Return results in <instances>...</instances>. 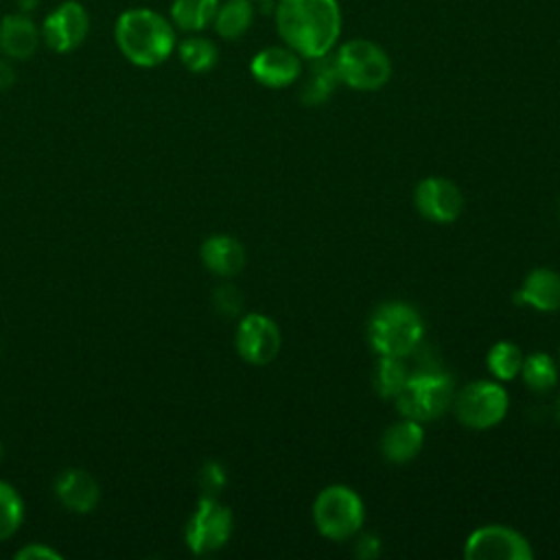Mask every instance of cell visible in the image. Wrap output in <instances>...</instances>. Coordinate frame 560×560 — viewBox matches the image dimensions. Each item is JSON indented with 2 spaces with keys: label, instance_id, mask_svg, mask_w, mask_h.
Masks as SVG:
<instances>
[{
  "label": "cell",
  "instance_id": "cell-1",
  "mask_svg": "<svg viewBox=\"0 0 560 560\" xmlns=\"http://www.w3.org/2000/svg\"><path fill=\"white\" fill-rule=\"evenodd\" d=\"M276 26L291 50L317 59L328 55L339 39L341 9L337 0H280Z\"/></svg>",
  "mask_w": 560,
  "mask_h": 560
},
{
  "label": "cell",
  "instance_id": "cell-2",
  "mask_svg": "<svg viewBox=\"0 0 560 560\" xmlns=\"http://www.w3.org/2000/svg\"><path fill=\"white\" fill-rule=\"evenodd\" d=\"M114 37L120 52L140 68L162 63L175 48V31L166 18L151 9H129L118 15Z\"/></svg>",
  "mask_w": 560,
  "mask_h": 560
},
{
  "label": "cell",
  "instance_id": "cell-3",
  "mask_svg": "<svg viewBox=\"0 0 560 560\" xmlns=\"http://www.w3.org/2000/svg\"><path fill=\"white\" fill-rule=\"evenodd\" d=\"M424 335V322L420 313L405 302L381 304L368 324V339L378 357L411 354Z\"/></svg>",
  "mask_w": 560,
  "mask_h": 560
},
{
  "label": "cell",
  "instance_id": "cell-4",
  "mask_svg": "<svg viewBox=\"0 0 560 560\" xmlns=\"http://www.w3.org/2000/svg\"><path fill=\"white\" fill-rule=\"evenodd\" d=\"M339 79L352 90L372 92L383 88L392 77V61L387 52L370 39H350L337 55Z\"/></svg>",
  "mask_w": 560,
  "mask_h": 560
},
{
  "label": "cell",
  "instance_id": "cell-5",
  "mask_svg": "<svg viewBox=\"0 0 560 560\" xmlns=\"http://www.w3.org/2000/svg\"><path fill=\"white\" fill-rule=\"evenodd\" d=\"M361 497L341 483L324 488L313 503V521L322 536L330 540H346L354 536L363 525Z\"/></svg>",
  "mask_w": 560,
  "mask_h": 560
},
{
  "label": "cell",
  "instance_id": "cell-6",
  "mask_svg": "<svg viewBox=\"0 0 560 560\" xmlns=\"http://www.w3.org/2000/svg\"><path fill=\"white\" fill-rule=\"evenodd\" d=\"M396 407L405 418L427 422L440 418L453 402V383L446 374L420 372L409 374L400 392L394 396Z\"/></svg>",
  "mask_w": 560,
  "mask_h": 560
},
{
  "label": "cell",
  "instance_id": "cell-7",
  "mask_svg": "<svg viewBox=\"0 0 560 560\" xmlns=\"http://www.w3.org/2000/svg\"><path fill=\"white\" fill-rule=\"evenodd\" d=\"M508 392L492 381H475L453 398L457 420L470 429H490L499 424L508 413Z\"/></svg>",
  "mask_w": 560,
  "mask_h": 560
},
{
  "label": "cell",
  "instance_id": "cell-8",
  "mask_svg": "<svg viewBox=\"0 0 560 560\" xmlns=\"http://www.w3.org/2000/svg\"><path fill=\"white\" fill-rule=\"evenodd\" d=\"M232 512L214 497H201L186 523V545L192 553L206 556L219 551L232 536Z\"/></svg>",
  "mask_w": 560,
  "mask_h": 560
},
{
  "label": "cell",
  "instance_id": "cell-9",
  "mask_svg": "<svg viewBox=\"0 0 560 560\" xmlns=\"http://www.w3.org/2000/svg\"><path fill=\"white\" fill-rule=\"evenodd\" d=\"M534 556L529 542L512 527L486 525L475 529L464 547L468 560H529Z\"/></svg>",
  "mask_w": 560,
  "mask_h": 560
},
{
  "label": "cell",
  "instance_id": "cell-10",
  "mask_svg": "<svg viewBox=\"0 0 560 560\" xmlns=\"http://www.w3.org/2000/svg\"><path fill=\"white\" fill-rule=\"evenodd\" d=\"M88 28L90 18L83 4L77 0H66L46 15L42 35L48 48H52L55 52H70L83 44V39L88 37Z\"/></svg>",
  "mask_w": 560,
  "mask_h": 560
},
{
  "label": "cell",
  "instance_id": "cell-11",
  "mask_svg": "<svg viewBox=\"0 0 560 560\" xmlns=\"http://www.w3.org/2000/svg\"><path fill=\"white\" fill-rule=\"evenodd\" d=\"M236 350L252 365H267L280 350V330L273 319L249 313L238 322Z\"/></svg>",
  "mask_w": 560,
  "mask_h": 560
},
{
  "label": "cell",
  "instance_id": "cell-12",
  "mask_svg": "<svg viewBox=\"0 0 560 560\" xmlns=\"http://www.w3.org/2000/svg\"><path fill=\"white\" fill-rule=\"evenodd\" d=\"M416 208L433 223H451L464 210L462 190L444 177H427L416 186Z\"/></svg>",
  "mask_w": 560,
  "mask_h": 560
},
{
  "label": "cell",
  "instance_id": "cell-13",
  "mask_svg": "<svg viewBox=\"0 0 560 560\" xmlns=\"http://www.w3.org/2000/svg\"><path fill=\"white\" fill-rule=\"evenodd\" d=\"M249 70L258 83L267 88H284L302 74V61L289 46H271L254 55Z\"/></svg>",
  "mask_w": 560,
  "mask_h": 560
},
{
  "label": "cell",
  "instance_id": "cell-14",
  "mask_svg": "<svg viewBox=\"0 0 560 560\" xmlns=\"http://www.w3.org/2000/svg\"><path fill=\"white\" fill-rule=\"evenodd\" d=\"M55 494L63 508L70 512L88 514L98 503V483L96 479L83 468H66L55 479Z\"/></svg>",
  "mask_w": 560,
  "mask_h": 560
},
{
  "label": "cell",
  "instance_id": "cell-15",
  "mask_svg": "<svg viewBox=\"0 0 560 560\" xmlns=\"http://www.w3.org/2000/svg\"><path fill=\"white\" fill-rule=\"evenodd\" d=\"M424 444V429L418 420L405 418L385 429L381 438V453L392 464L411 462Z\"/></svg>",
  "mask_w": 560,
  "mask_h": 560
},
{
  "label": "cell",
  "instance_id": "cell-16",
  "mask_svg": "<svg viewBox=\"0 0 560 560\" xmlns=\"http://www.w3.org/2000/svg\"><path fill=\"white\" fill-rule=\"evenodd\" d=\"M514 302L527 304L536 311L560 308V273L551 269H534L514 293Z\"/></svg>",
  "mask_w": 560,
  "mask_h": 560
},
{
  "label": "cell",
  "instance_id": "cell-17",
  "mask_svg": "<svg viewBox=\"0 0 560 560\" xmlns=\"http://www.w3.org/2000/svg\"><path fill=\"white\" fill-rule=\"evenodd\" d=\"M201 260L212 273L232 278L245 267V249L236 238L228 234H217L203 241Z\"/></svg>",
  "mask_w": 560,
  "mask_h": 560
},
{
  "label": "cell",
  "instance_id": "cell-18",
  "mask_svg": "<svg viewBox=\"0 0 560 560\" xmlns=\"http://www.w3.org/2000/svg\"><path fill=\"white\" fill-rule=\"evenodd\" d=\"M39 42L35 22L24 13H11L0 24V48L11 59H28Z\"/></svg>",
  "mask_w": 560,
  "mask_h": 560
},
{
  "label": "cell",
  "instance_id": "cell-19",
  "mask_svg": "<svg viewBox=\"0 0 560 560\" xmlns=\"http://www.w3.org/2000/svg\"><path fill=\"white\" fill-rule=\"evenodd\" d=\"M337 81H341V79H339V70H337L335 57L324 55V57L313 59L308 79L304 81V85L300 90L302 103H306V105L324 103L332 94Z\"/></svg>",
  "mask_w": 560,
  "mask_h": 560
},
{
  "label": "cell",
  "instance_id": "cell-20",
  "mask_svg": "<svg viewBox=\"0 0 560 560\" xmlns=\"http://www.w3.org/2000/svg\"><path fill=\"white\" fill-rule=\"evenodd\" d=\"M254 20L252 0H225L214 15V28L223 39H238L247 33Z\"/></svg>",
  "mask_w": 560,
  "mask_h": 560
},
{
  "label": "cell",
  "instance_id": "cell-21",
  "mask_svg": "<svg viewBox=\"0 0 560 560\" xmlns=\"http://www.w3.org/2000/svg\"><path fill=\"white\" fill-rule=\"evenodd\" d=\"M217 9L219 0H175L171 15L182 31H201L214 20Z\"/></svg>",
  "mask_w": 560,
  "mask_h": 560
},
{
  "label": "cell",
  "instance_id": "cell-22",
  "mask_svg": "<svg viewBox=\"0 0 560 560\" xmlns=\"http://www.w3.org/2000/svg\"><path fill=\"white\" fill-rule=\"evenodd\" d=\"M486 363H488V370L499 381H512L523 368V354H521V348L516 343L499 341L488 350Z\"/></svg>",
  "mask_w": 560,
  "mask_h": 560
},
{
  "label": "cell",
  "instance_id": "cell-23",
  "mask_svg": "<svg viewBox=\"0 0 560 560\" xmlns=\"http://www.w3.org/2000/svg\"><path fill=\"white\" fill-rule=\"evenodd\" d=\"M182 63L190 70V72H208L210 68H214L217 59H219V50L217 46L206 39V37H188L179 44L177 48Z\"/></svg>",
  "mask_w": 560,
  "mask_h": 560
},
{
  "label": "cell",
  "instance_id": "cell-24",
  "mask_svg": "<svg viewBox=\"0 0 560 560\" xmlns=\"http://www.w3.org/2000/svg\"><path fill=\"white\" fill-rule=\"evenodd\" d=\"M407 378L409 372L400 357H381V361L374 368V389L383 398H394Z\"/></svg>",
  "mask_w": 560,
  "mask_h": 560
},
{
  "label": "cell",
  "instance_id": "cell-25",
  "mask_svg": "<svg viewBox=\"0 0 560 560\" xmlns=\"http://www.w3.org/2000/svg\"><path fill=\"white\" fill-rule=\"evenodd\" d=\"M521 374H523V381L527 383V387H532L536 392H545V389L553 387L556 378H558L556 363L547 352H532L529 357H525Z\"/></svg>",
  "mask_w": 560,
  "mask_h": 560
},
{
  "label": "cell",
  "instance_id": "cell-26",
  "mask_svg": "<svg viewBox=\"0 0 560 560\" xmlns=\"http://www.w3.org/2000/svg\"><path fill=\"white\" fill-rule=\"evenodd\" d=\"M22 516H24L22 497L11 483L0 481V542L11 538L18 532Z\"/></svg>",
  "mask_w": 560,
  "mask_h": 560
},
{
  "label": "cell",
  "instance_id": "cell-27",
  "mask_svg": "<svg viewBox=\"0 0 560 560\" xmlns=\"http://www.w3.org/2000/svg\"><path fill=\"white\" fill-rule=\"evenodd\" d=\"M199 486L206 497H217L225 486V470L217 462H206L199 470Z\"/></svg>",
  "mask_w": 560,
  "mask_h": 560
},
{
  "label": "cell",
  "instance_id": "cell-28",
  "mask_svg": "<svg viewBox=\"0 0 560 560\" xmlns=\"http://www.w3.org/2000/svg\"><path fill=\"white\" fill-rule=\"evenodd\" d=\"M214 306L223 315H234L241 308V293L232 284H221L214 291Z\"/></svg>",
  "mask_w": 560,
  "mask_h": 560
},
{
  "label": "cell",
  "instance_id": "cell-29",
  "mask_svg": "<svg viewBox=\"0 0 560 560\" xmlns=\"http://www.w3.org/2000/svg\"><path fill=\"white\" fill-rule=\"evenodd\" d=\"M18 560H61V553H57L52 547L46 545H26L15 553Z\"/></svg>",
  "mask_w": 560,
  "mask_h": 560
},
{
  "label": "cell",
  "instance_id": "cell-30",
  "mask_svg": "<svg viewBox=\"0 0 560 560\" xmlns=\"http://www.w3.org/2000/svg\"><path fill=\"white\" fill-rule=\"evenodd\" d=\"M357 553H359L361 558H374V556L378 553V538H374V536H363V538L359 540V545H357Z\"/></svg>",
  "mask_w": 560,
  "mask_h": 560
},
{
  "label": "cell",
  "instance_id": "cell-31",
  "mask_svg": "<svg viewBox=\"0 0 560 560\" xmlns=\"http://www.w3.org/2000/svg\"><path fill=\"white\" fill-rule=\"evenodd\" d=\"M13 81H15V72H13L11 63L0 59V90H9L13 85Z\"/></svg>",
  "mask_w": 560,
  "mask_h": 560
},
{
  "label": "cell",
  "instance_id": "cell-32",
  "mask_svg": "<svg viewBox=\"0 0 560 560\" xmlns=\"http://www.w3.org/2000/svg\"><path fill=\"white\" fill-rule=\"evenodd\" d=\"M18 4L22 7V11H31L37 4V0H18Z\"/></svg>",
  "mask_w": 560,
  "mask_h": 560
},
{
  "label": "cell",
  "instance_id": "cell-33",
  "mask_svg": "<svg viewBox=\"0 0 560 560\" xmlns=\"http://www.w3.org/2000/svg\"><path fill=\"white\" fill-rule=\"evenodd\" d=\"M558 418H560V398H558Z\"/></svg>",
  "mask_w": 560,
  "mask_h": 560
},
{
  "label": "cell",
  "instance_id": "cell-34",
  "mask_svg": "<svg viewBox=\"0 0 560 560\" xmlns=\"http://www.w3.org/2000/svg\"><path fill=\"white\" fill-rule=\"evenodd\" d=\"M0 457H2V444H0Z\"/></svg>",
  "mask_w": 560,
  "mask_h": 560
}]
</instances>
